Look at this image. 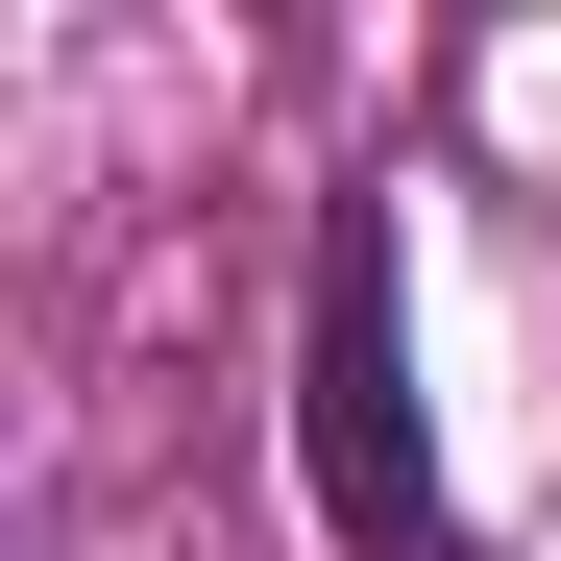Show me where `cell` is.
<instances>
[{
    "instance_id": "6da1fadb",
    "label": "cell",
    "mask_w": 561,
    "mask_h": 561,
    "mask_svg": "<svg viewBox=\"0 0 561 561\" xmlns=\"http://www.w3.org/2000/svg\"><path fill=\"white\" fill-rule=\"evenodd\" d=\"M294 439H318V513L342 561H463L439 513V439H415V318H391V220H318V318H294Z\"/></svg>"
}]
</instances>
